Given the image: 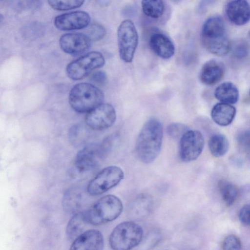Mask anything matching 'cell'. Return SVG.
<instances>
[{
  "mask_svg": "<svg viewBox=\"0 0 250 250\" xmlns=\"http://www.w3.org/2000/svg\"><path fill=\"white\" fill-rule=\"evenodd\" d=\"M163 135V127L158 120L150 119L144 124L135 145L136 153L140 161L149 164L156 159L161 149Z\"/></svg>",
  "mask_w": 250,
  "mask_h": 250,
  "instance_id": "6da1fadb",
  "label": "cell"
},
{
  "mask_svg": "<svg viewBox=\"0 0 250 250\" xmlns=\"http://www.w3.org/2000/svg\"><path fill=\"white\" fill-rule=\"evenodd\" d=\"M103 144L87 145L78 152L69 171L72 178H86L97 169L100 161L108 151Z\"/></svg>",
  "mask_w": 250,
  "mask_h": 250,
  "instance_id": "7a4b0ae2",
  "label": "cell"
},
{
  "mask_svg": "<svg viewBox=\"0 0 250 250\" xmlns=\"http://www.w3.org/2000/svg\"><path fill=\"white\" fill-rule=\"evenodd\" d=\"M123 208L122 202L118 197L107 195L100 198L84 211V216L88 224L100 226L118 218L122 213Z\"/></svg>",
  "mask_w": 250,
  "mask_h": 250,
  "instance_id": "3957f363",
  "label": "cell"
},
{
  "mask_svg": "<svg viewBox=\"0 0 250 250\" xmlns=\"http://www.w3.org/2000/svg\"><path fill=\"white\" fill-rule=\"evenodd\" d=\"M102 91L93 84L82 83L73 86L70 91L69 102L71 107L80 113L88 112L103 103Z\"/></svg>",
  "mask_w": 250,
  "mask_h": 250,
  "instance_id": "277c9868",
  "label": "cell"
},
{
  "mask_svg": "<svg viewBox=\"0 0 250 250\" xmlns=\"http://www.w3.org/2000/svg\"><path fill=\"white\" fill-rule=\"evenodd\" d=\"M143 230L138 224L132 221L122 222L112 231L109 243L115 250H129L138 246L143 238Z\"/></svg>",
  "mask_w": 250,
  "mask_h": 250,
  "instance_id": "5b68a950",
  "label": "cell"
},
{
  "mask_svg": "<svg viewBox=\"0 0 250 250\" xmlns=\"http://www.w3.org/2000/svg\"><path fill=\"white\" fill-rule=\"evenodd\" d=\"M119 53L124 62H131L138 44V35L133 22L130 20L123 21L117 30Z\"/></svg>",
  "mask_w": 250,
  "mask_h": 250,
  "instance_id": "8992f818",
  "label": "cell"
},
{
  "mask_svg": "<svg viewBox=\"0 0 250 250\" xmlns=\"http://www.w3.org/2000/svg\"><path fill=\"white\" fill-rule=\"evenodd\" d=\"M104 63L102 53L97 51L89 52L69 63L66 68V74L70 79L79 80L94 70L102 67Z\"/></svg>",
  "mask_w": 250,
  "mask_h": 250,
  "instance_id": "52a82bcc",
  "label": "cell"
},
{
  "mask_svg": "<svg viewBox=\"0 0 250 250\" xmlns=\"http://www.w3.org/2000/svg\"><path fill=\"white\" fill-rule=\"evenodd\" d=\"M123 170L115 166L105 167L89 183L87 191L91 196L102 194L117 186L124 179Z\"/></svg>",
  "mask_w": 250,
  "mask_h": 250,
  "instance_id": "ba28073f",
  "label": "cell"
},
{
  "mask_svg": "<svg viewBox=\"0 0 250 250\" xmlns=\"http://www.w3.org/2000/svg\"><path fill=\"white\" fill-rule=\"evenodd\" d=\"M204 144V136L200 131L188 130L180 139V159L186 163L195 160L201 154Z\"/></svg>",
  "mask_w": 250,
  "mask_h": 250,
  "instance_id": "9c48e42d",
  "label": "cell"
},
{
  "mask_svg": "<svg viewBox=\"0 0 250 250\" xmlns=\"http://www.w3.org/2000/svg\"><path fill=\"white\" fill-rule=\"evenodd\" d=\"M116 119V113L113 106L103 103L87 112L85 122L91 129L101 130L111 126Z\"/></svg>",
  "mask_w": 250,
  "mask_h": 250,
  "instance_id": "30bf717a",
  "label": "cell"
},
{
  "mask_svg": "<svg viewBox=\"0 0 250 250\" xmlns=\"http://www.w3.org/2000/svg\"><path fill=\"white\" fill-rule=\"evenodd\" d=\"M90 21L87 13L78 11L58 15L55 19L54 24L59 30L69 31L83 28L87 26Z\"/></svg>",
  "mask_w": 250,
  "mask_h": 250,
  "instance_id": "8fae6325",
  "label": "cell"
},
{
  "mask_svg": "<svg viewBox=\"0 0 250 250\" xmlns=\"http://www.w3.org/2000/svg\"><path fill=\"white\" fill-rule=\"evenodd\" d=\"M90 41L85 34L71 33L62 35L60 39L59 44L64 52L71 55H78L88 50Z\"/></svg>",
  "mask_w": 250,
  "mask_h": 250,
  "instance_id": "7c38bea8",
  "label": "cell"
},
{
  "mask_svg": "<svg viewBox=\"0 0 250 250\" xmlns=\"http://www.w3.org/2000/svg\"><path fill=\"white\" fill-rule=\"evenodd\" d=\"M104 241L102 233L97 229L83 232L77 237L70 247L71 250H101Z\"/></svg>",
  "mask_w": 250,
  "mask_h": 250,
  "instance_id": "4fadbf2b",
  "label": "cell"
},
{
  "mask_svg": "<svg viewBox=\"0 0 250 250\" xmlns=\"http://www.w3.org/2000/svg\"><path fill=\"white\" fill-rule=\"evenodd\" d=\"M228 19L236 25H243L250 20V5L246 0H232L226 8Z\"/></svg>",
  "mask_w": 250,
  "mask_h": 250,
  "instance_id": "5bb4252c",
  "label": "cell"
},
{
  "mask_svg": "<svg viewBox=\"0 0 250 250\" xmlns=\"http://www.w3.org/2000/svg\"><path fill=\"white\" fill-rule=\"evenodd\" d=\"M225 67L221 62L211 59L206 62L203 65L199 75L201 82L208 85L218 83L224 77Z\"/></svg>",
  "mask_w": 250,
  "mask_h": 250,
  "instance_id": "9a60e30c",
  "label": "cell"
},
{
  "mask_svg": "<svg viewBox=\"0 0 250 250\" xmlns=\"http://www.w3.org/2000/svg\"><path fill=\"white\" fill-rule=\"evenodd\" d=\"M150 48L158 57L164 59L172 57L175 53V46L171 40L161 33L151 35L149 41Z\"/></svg>",
  "mask_w": 250,
  "mask_h": 250,
  "instance_id": "2e32d148",
  "label": "cell"
},
{
  "mask_svg": "<svg viewBox=\"0 0 250 250\" xmlns=\"http://www.w3.org/2000/svg\"><path fill=\"white\" fill-rule=\"evenodd\" d=\"M153 199L150 195L142 193L138 195L128 207V214L134 219H140L149 214L153 207Z\"/></svg>",
  "mask_w": 250,
  "mask_h": 250,
  "instance_id": "e0dca14e",
  "label": "cell"
},
{
  "mask_svg": "<svg viewBox=\"0 0 250 250\" xmlns=\"http://www.w3.org/2000/svg\"><path fill=\"white\" fill-rule=\"evenodd\" d=\"M84 192L78 187L69 188L65 192L62 200L64 210L69 213H76L82 208L84 200Z\"/></svg>",
  "mask_w": 250,
  "mask_h": 250,
  "instance_id": "ac0fdd59",
  "label": "cell"
},
{
  "mask_svg": "<svg viewBox=\"0 0 250 250\" xmlns=\"http://www.w3.org/2000/svg\"><path fill=\"white\" fill-rule=\"evenodd\" d=\"M236 110L230 104L220 103L213 107L211 117L213 121L220 126H227L233 120Z\"/></svg>",
  "mask_w": 250,
  "mask_h": 250,
  "instance_id": "d6986e66",
  "label": "cell"
},
{
  "mask_svg": "<svg viewBox=\"0 0 250 250\" xmlns=\"http://www.w3.org/2000/svg\"><path fill=\"white\" fill-rule=\"evenodd\" d=\"M227 35L223 19L220 16H213L208 19L202 29V40L213 39Z\"/></svg>",
  "mask_w": 250,
  "mask_h": 250,
  "instance_id": "ffe728a7",
  "label": "cell"
},
{
  "mask_svg": "<svg viewBox=\"0 0 250 250\" xmlns=\"http://www.w3.org/2000/svg\"><path fill=\"white\" fill-rule=\"evenodd\" d=\"M214 95L215 98L221 103L234 104L238 100L239 91L233 83L225 82L216 88Z\"/></svg>",
  "mask_w": 250,
  "mask_h": 250,
  "instance_id": "44dd1931",
  "label": "cell"
},
{
  "mask_svg": "<svg viewBox=\"0 0 250 250\" xmlns=\"http://www.w3.org/2000/svg\"><path fill=\"white\" fill-rule=\"evenodd\" d=\"M202 42L208 51L217 56L226 55L231 48L227 35L216 38L203 39Z\"/></svg>",
  "mask_w": 250,
  "mask_h": 250,
  "instance_id": "7402d4cb",
  "label": "cell"
},
{
  "mask_svg": "<svg viewBox=\"0 0 250 250\" xmlns=\"http://www.w3.org/2000/svg\"><path fill=\"white\" fill-rule=\"evenodd\" d=\"M88 224L86 222L84 211L75 213L70 219L66 228V234L70 240H75L83 231Z\"/></svg>",
  "mask_w": 250,
  "mask_h": 250,
  "instance_id": "603a6c76",
  "label": "cell"
},
{
  "mask_svg": "<svg viewBox=\"0 0 250 250\" xmlns=\"http://www.w3.org/2000/svg\"><path fill=\"white\" fill-rule=\"evenodd\" d=\"M208 145L210 153L215 157H220L225 155L229 146L227 137L220 134L212 135L208 141Z\"/></svg>",
  "mask_w": 250,
  "mask_h": 250,
  "instance_id": "cb8c5ba5",
  "label": "cell"
},
{
  "mask_svg": "<svg viewBox=\"0 0 250 250\" xmlns=\"http://www.w3.org/2000/svg\"><path fill=\"white\" fill-rule=\"evenodd\" d=\"M218 187L222 198L228 206H231L237 199L238 190L236 186L229 181L221 180Z\"/></svg>",
  "mask_w": 250,
  "mask_h": 250,
  "instance_id": "d4e9b609",
  "label": "cell"
},
{
  "mask_svg": "<svg viewBox=\"0 0 250 250\" xmlns=\"http://www.w3.org/2000/svg\"><path fill=\"white\" fill-rule=\"evenodd\" d=\"M141 6L144 14L153 19L159 18L165 11L163 0H142Z\"/></svg>",
  "mask_w": 250,
  "mask_h": 250,
  "instance_id": "484cf974",
  "label": "cell"
},
{
  "mask_svg": "<svg viewBox=\"0 0 250 250\" xmlns=\"http://www.w3.org/2000/svg\"><path fill=\"white\" fill-rule=\"evenodd\" d=\"M84 0H48L49 5L53 9L60 10H68L80 7Z\"/></svg>",
  "mask_w": 250,
  "mask_h": 250,
  "instance_id": "4316f807",
  "label": "cell"
},
{
  "mask_svg": "<svg viewBox=\"0 0 250 250\" xmlns=\"http://www.w3.org/2000/svg\"><path fill=\"white\" fill-rule=\"evenodd\" d=\"M41 0H11L13 8L18 11L32 10L39 8Z\"/></svg>",
  "mask_w": 250,
  "mask_h": 250,
  "instance_id": "83f0119b",
  "label": "cell"
},
{
  "mask_svg": "<svg viewBox=\"0 0 250 250\" xmlns=\"http://www.w3.org/2000/svg\"><path fill=\"white\" fill-rule=\"evenodd\" d=\"M81 126H74L70 129L69 139L71 143L75 146H80L84 144L86 140V133Z\"/></svg>",
  "mask_w": 250,
  "mask_h": 250,
  "instance_id": "f1b7e54d",
  "label": "cell"
},
{
  "mask_svg": "<svg viewBox=\"0 0 250 250\" xmlns=\"http://www.w3.org/2000/svg\"><path fill=\"white\" fill-rule=\"evenodd\" d=\"M250 52V47L247 42L239 40L234 44L232 53L238 59H243L248 56Z\"/></svg>",
  "mask_w": 250,
  "mask_h": 250,
  "instance_id": "f546056e",
  "label": "cell"
},
{
  "mask_svg": "<svg viewBox=\"0 0 250 250\" xmlns=\"http://www.w3.org/2000/svg\"><path fill=\"white\" fill-rule=\"evenodd\" d=\"M188 127L184 124L173 123L169 124L167 127L168 134L173 138H179L188 130Z\"/></svg>",
  "mask_w": 250,
  "mask_h": 250,
  "instance_id": "4dcf8cb0",
  "label": "cell"
},
{
  "mask_svg": "<svg viewBox=\"0 0 250 250\" xmlns=\"http://www.w3.org/2000/svg\"><path fill=\"white\" fill-rule=\"evenodd\" d=\"M87 35L90 40L99 41L104 38L106 34L105 28L101 24L94 23L89 27Z\"/></svg>",
  "mask_w": 250,
  "mask_h": 250,
  "instance_id": "1f68e13d",
  "label": "cell"
},
{
  "mask_svg": "<svg viewBox=\"0 0 250 250\" xmlns=\"http://www.w3.org/2000/svg\"><path fill=\"white\" fill-rule=\"evenodd\" d=\"M222 247L223 250H241L242 244L240 239L235 235L231 234L226 236L223 241Z\"/></svg>",
  "mask_w": 250,
  "mask_h": 250,
  "instance_id": "d6a6232c",
  "label": "cell"
},
{
  "mask_svg": "<svg viewBox=\"0 0 250 250\" xmlns=\"http://www.w3.org/2000/svg\"><path fill=\"white\" fill-rule=\"evenodd\" d=\"M238 217L243 225L250 226V204L245 205L241 208L239 212Z\"/></svg>",
  "mask_w": 250,
  "mask_h": 250,
  "instance_id": "836d02e7",
  "label": "cell"
},
{
  "mask_svg": "<svg viewBox=\"0 0 250 250\" xmlns=\"http://www.w3.org/2000/svg\"><path fill=\"white\" fill-rule=\"evenodd\" d=\"M106 79V74L102 71L95 72L92 76V81L100 85L104 84Z\"/></svg>",
  "mask_w": 250,
  "mask_h": 250,
  "instance_id": "e575fe53",
  "label": "cell"
},
{
  "mask_svg": "<svg viewBox=\"0 0 250 250\" xmlns=\"http://www.w3.org/2000/svg\"><path fill=\"white\" fill-rule=\"evenodd\" d=\"M238 142L242 145L250 146V131H244L238 136Z\"/></svg>",
  "mask_w": 250,
  "mask_h": 250,
  "instance_id": "d590c367",
  "label": "cell"
},
{
  "mask_svg": "<svg viewBox=\"0 0 250 250\" xmlns=\"http://www.w3.org/2000/svg\"><path fill=\"white\" fill-rule=\"evenodd\" d=\"M214 0H201L199 4V10L201 12L204 11L210 5Z\"/></svg>",
  "mask_w": 250,
  "mask_h": 250,
  "instance_id": "8d00e7d4",
  "label": "cell"
},
{
  "mask_svg": "<svg viewBox=\"0 0 250 250\" xmlns=\"http://www.w3.org/2000/svg\"><path fill=\"white\" fill-rule=\"evenodd\" d=\"M173 1H175V2H178L179 1H180V0H172Z\"/></svg>",
  "mask_w": 250,
  "mask_h": 250,
  "instance_id": "74e56055",
  "label": "cell"
},
{
  "mask_svg": "<svg viewBox=\"0 0 250 250\" xmlns=\"http://www.w3.org/2000/svg\"><path fill=\"white\" fill-rule=\"evenodd\" d=\"M248 35H249V37H250V31H249Z\"/></svg>",
  "mask_w": 250,
  "mask_h": 250,
  "instance_id": "f35d334b",
  "label": "cell"
}]
</instances>
